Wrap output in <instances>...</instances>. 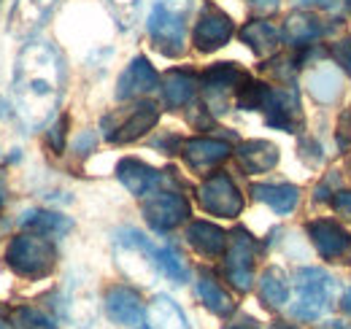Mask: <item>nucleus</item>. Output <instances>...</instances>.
I'll list each match as a JSON object with an SVG mask.
<instances>
[{
	"instance_id": "42",
	"label": "nucleus",
	"mask_w": 351,
	"mask_h": 329,
	"mask_svg": "<svg viewBox=\"0 0 351 329\" xmlns=\"http://www.w3.org/2000/svg\"><path fill=\"white\" fill-rule=\"evenodd\" d=\"M141 329H149V327H141Z\"/></svg>"
},
{
	"instance_id": "20",
	"label": "nucleus",
	"mask_w": 351,
	"mask_h": 329,
	"mask_svg": "<svg viewBox=\"0 0 351 329\" xmlns=\"http://www.w3.org/2000/svg\"><path fill=\"white\" fill-rule=\"evenodd\" d=\"M195 89H197V79L192 73H186V71H171L162 79V95H165V103L171 108L186 106L192 100Z\"/></svg>"
},
{
	"instance_id": "7",
	"label": "nucleus",
	"mask_w": 351,
	"mask_h": 329,
	"mask_svg": "<svg viewBox=\"0 0 351 329\" xmlns=\"http://www.w3.org/2000/svg\"><path fill=\"white\" fill-rule=\"evenodd\" d=\"M143 216L157 232H165L178 227L189 216V203L178 192H154L143 203Z\"/></svg>"
},
{
	"instance_id": "15",
	"label": "nucleus",
	"mask_w": 351,
	"mask_h": 329,
	"mask_svg": "<svg viewBox=\"0 0 351 329\" xmlns=\"http://www.w3.org/2000/svg\"><path fill=\"white\" fill-rule=\"evenodd\" d=\"M160 119V108L154 103H141L132 108V114L119 124L114 132H108V141L114 143H130L135 138H141L143 132H149Z\"/></svg>"
},
{
	"instance_id": "16",
	"label": "nucleus",
	"mask_w": 351,
	"mask_h": 329,
	"mask_svg": "<svg viewBox=\"0 0 351 329\" xmlns=\"http://www.w3.org/2000/svg\"><path fill=\"white\" fill-rule=\"evenodd\" d=\"M227 238L224 230H219L217 224H208V221H192L186 227V241L189 246L195 248L197 254L203 256H219L227 248Z\"/></svg>"
},
{
	"instance_id": "2",
	"label": "nucleus",
	"mask_w": 351,
	"mask_h": 329,
	"mask_svg": "<svg viewBox=\"0 0 351 329\" xmlns=\"http://www.w3.org/2000/svg\"><path fill=\"white\" fill-rule=\"evenodd\" d=\"M295 287H298L295 305H292L295 319L316 321L330 310L332 297H335V278L330 273L316 270V267H303L295 276Z\"/></svg>"
},
{
	"instance_id": "10",
	"label": "nucleus",
	"mask_w": 351,
	"mask_h": 329,
	"mask_svg": "<svg viewBox=\"0 0 351 329\" xmlns=\"http://www.w3.org/2000/svg\"><path fill=\"white\" fill-rule=\"evenodd\" d=\"M157 86H160V76L152 68V62L146 57H135L128 65V71L119 76L117 97L119 100H130V97H138V95H146V92L157 89Z\"/></svg>"
},
{
	"instance_id": "9",
	"label": "nucleus",
	"mask_w": 351,
	"mask_h": 329,
	"mask_svg": "<svg viewBox=\"0 0 351 329\" xmlns=\"http://www.w3.org/2000/svg\"><path fill=\"white\" fill-rule=\"evenodd\" d=\"M57 0H16L8 16V33L14 38H25L33 30H38L51 14Z\"/></svg>"
},
{
	"instance_id": "14",
	"label": "nucleus",
	"mask_w": 351,
	"mask_h": 329,
	"mask_svg": "<svg viewBox=\"0 0 351 329\" xmlns=\"http://www.w3.org/2000/svg\"><path fill=\"white\" fill-rule=\"evenodd\" d=\"M117 175L125 184V189L130 195H135V197H146L160 184V173L154 167H149L141 160H132V157H128V160H122V162L117 164Z\"/></svg>"
},
{
	"instance_id": "13",
	"label": "nucleus",
	"mask_w": 351,
	"mask_h": 329,
	"mask_svg": "<svg viewBox=\"0 0 351 329\" xmlns=\"http://www.w3.org/2000/svg\"><path fill=\"white\" fill-rule=\"evenodd\" d=\"M181 151H184V160L192 164L195 170H208V167H217L221 160L230 157V146L214 141V138H192V141H184L181 143Z\"/></svg>"
},
{
	"instance_id": "8",
	"label": "nucleus",
	"mask_w": 351,
	"mask_h": 329,
	"mask_svg": "<svg viewBox=\"0 0 351 329\" xmlns=\"http://www.w3.org/2000/svg\"><path fill=\"white\" fill-rule=\"evenodd\" d=\"M230 38H232L230 16L224 11H219L217 5H206L200 19H197V27H195V46L200 51H217Z\"/></svg>"
},
{
	"instance_id": "27",
	"label": "nucleus",
	"mask_w": 351,
	"mask_h": 329,
	"mask_svg": "<svg viewBox=\"0 0 351 329\" xmlns=\"http://www.w3.org/2000/svg\"><path fill=\"white\" fill-rule=\"evenodd\" d=\"M11 324H14V329H57L49 316H44L36 308H27V305L11 310Z\"/></svg>"
},
{
	"instance_id": "25",
	"label": "nucleus",
	"mask_w": 351,
	"mask_h": 329,
	"mask_svg": "<svg viewBox=\"0 0 351 329\" xmlns=\"http://www.w3.org/2000/svg\"><path fill=\"white\" fill-rule=\"evenodd\" d=\"M308 89L316 100L322 103H330L341 95V76L335 68H316L311 76H308Z\"/></svg>"
},
{
	"instance_id": "21",
	"label": "nucleus",
	"mask_w": 351,
	"mask_h": 329,
	"mask_svg": "<svg viewBox=\"0 0 351 329\" xmlns=\"http://www.w3.org/2000/svg\"><path fill=\"white\" fill-rule=\"evenodd\" d=\"M149 324L152 329H189L181 308L165 294L154 297V302L149 305Z\"/></svg>"
},
{
	"instance_id": "3",
	"label": "nucleus",
	"mask_w": 351,
	"mask_h": 329,
	"mask_svg": "<svg viewBox=\"0 0 351 329\" xmlns=\"http://www.w3.org/2000/svg\"><path fill=\"white\" fill-rule=\"evenodd\" d=\"M54 246L41 232H25L11 241L5 251V262L14 273L25 278H44L54 267Z\"/></svg>"
},
{
	"instance_id": "40",
	"label": "nucleus",
	"mask_w": 351,
	"mask_h": 329,
	"mask_svg": "<svg viewBox=\"0 0 351 329\" xmlns=\"http://www.w3.org/2000/svg\"><path fill=\"white\" fill-rule=\"evenodd\" d=\"M343 308H346V313L351 316V289L346 291V297H343Z\"/></svg>"
},
{
	"instance_id": "1",
	"label": "nucleus",
	"mask_w": 351,
	"mask_h": 329,
	"mask_svg": "<svg viewBox=\"0 0 351 329\" xmlns=\"http://www.w3.org/2000/svg\"><path fill=\"white\" fill-rule=\"evenodd\" d=\"M62 60L46 41H33L22 49L14 65V103L27 127H41L54 114L62 95Z\"/></svg>"
},
{
	"instance_id": "11",
	"label": "nucleus",
	"mask_w": 351,
	"mask_h": 329,
	"mask_svg": "<svg viewBox=\"0 0 351 329\" xmlns=\"http://www.w3.org/2000/svg\"><path fill=\"white\" fill-rule=\"evenodd\" d=\"M308 235H311L313 246L319 248V254H322L324 259H335V256L346 254L351 248L349 232H346L343 227H338L335 221H327V219L311 221V224H308Z\"/></svg>"
},
{
	"instance_id": "26",
	"label": "nucleus",
	"mask_w": 351,
	"mask_h": 329,
	"mask_svg": "<svg viewBox=\"0 0 351 329\" xmlns=\"http://www.w3.org/2000/svg\"><path fill=\"white\" fill-rule=\"evenodd\" d=\"M260 297H263L265 305H270V308H281L289 300L287 278H284V273L278 267H270V270L263 273V278H260Z\"/></svg>"
},
{
	"instance_id": "6",
	"label": "nucleus",
	"mask_w": 351,
	"mask_h": 329,
	"mask_svg": "<svg viewBox=\"0 0 351 329\" xmlns=\"http://www.w3.org/2000/svg\"><path fill=\"white\" fill-rule=\"evenodd\" d=\"M197 200L208 213L224 216V219H232L243 210V197H241L238 186L224 173H214L211 178L203 181V186L197 189Z\"/></svg>"
},
{
	"instance_id": "30",
	"label": "nucleus",
	"mask_w": 351,
	"mask_h": 329,
	"mask_svg": "<svg viewBox=\"0 0 351 329\" xmlns=\"http://www.w3.org/2000/svg\"><path fill=\"white\" fill-rule=\"evenodd\" d=\"M138 3H141V0H111V8L117 11V16H119V22H122L125 27L132 25V19H135V14H138Z\"/></svg>"
},
{
	"instance_id": "5",
	"label": "nucleus",
	"mask_w": 351,
	"mask_h": 329,
	"mask_svg": "<svg viewBox=\"0 0 351 329\" xmlns=\"http://www.w3.org/2000/svg\"><path fill=\"white\" fill-rule=\"evenodd\" d=\"M149 36L162 54L178 57L184 51V14L173 11L168 3H157L149 14Z\"/></svg>"
},
{
	"instance_id": "37",
	"label": "nucleus",
	"mask_w": 351,
	"mask_h": 329,
	"mask_svg": "<svg viewBox=\"0 0 351 329\" xmlns=\"http://www.w3.org/2000/svg\"><path fill=\"white\" fill-rule=\"evenodd\" d=\"M252 3H254L257 8H270V11L276 8V0H252Z\"/></svg>"
},
{
	"instance_id": "19",
	"label": "nucleus",
	"mask_w": 351,
	"mask_h": 329,
	"mask_svg": "<svg viewBox=\"0 0 351 329\" xmlns=\"http://www.w3.org/2000/svg\"><path fill=\"white\" fill-rule=\"evenodd\" d=\"M252 195L265 203V206H270L276 213H289L292 208L298 206V186H292V184H254L252 186Z\"/></svg>"
},
{
	"instance_id": "36",
	"label": "nucleus",
	"mask_w": 351,
	"mask_h": 329,
	"mask_svg": "<svg viewBox=\"0 0 351 329\" xmlns=\"http://www.w3.org/2000/svg\"><path fill=\"white\" fill-rule=\"evenodd\" d=\"M319 329H351V324H346V321H327V324H322Z\"/></svg>"
},
{
	"instance_id": "28",
	"label": "nucleus",
	"mask_w": 351,
	"mask_h": 329,
	"mask_svg": "<svg viewBox=\"0 0 351 329\" xmlns=\"http://www.w3.org/2000/svg\"><path fill=\"white\" fill-rule=\"evenodd\" d=\"M319 36V25L311 19V16H292L287 22V38L292 46H303V43H311Z\"/></svg>"
},
{
	"instance_id": "31",
	"label": "nucleus",
	"mask_w": 351,
	"mask_h": 329,
	"mask_svg": "<svg viewBox=\"0 0 351 329\" xmlns=\"http://www.w3.org/2000/svg\"><path fill=\"white\" fill-rule=\"evenodd\" d=\"M65 127H68V117H62L49 132V143L54 146V151H62V146H65Z\"/></svg>"
},
{
	"instance_id": "32",
	"label": "nucleus",
	"mask_w": 351,
	"mask_h": 329,
	"mask_svg": "<svg viewBox=\"0 0 351 329\" xmlns=\"http://www.w3.org/2000/svg\"><path fill=\"white\" fill-rule=\"evenodd\" d=\"M335 57H338V62L346 68L351 73V41H343L338 43V49H335Z\"/></svg>"
},
{
	"instance_id": "38",
	"label": "nucleus",
	"mask_w": 351,
	"mask_h": 329,
	"mask_svg": "<svg viewBox=\"0 0 351 329\" xmlns=\"http://www.w3.org/2000/svg\"><path fill=\"white\" fill-rule=\"evenodd\" d=\"M303 3H319V5H324V8H332V5H335V0H303Z\"/></svg>"
},
{
	"instance_id": "34",
	"label": "nucleus",
	"mask_w": 351,
	"mask_h": 329,
	"mask_svg": "<svg viewBox=\"0 0 351 329\" xmlns=\"http://www.w3.org/2000/svg\"><path fill=\"white\" fill-rule=\"evenodd\" d=\"M224 329H257V324L252 321V319H243V321H238V324H230V327Z\"/></svg>"
},
{
	"instance_id": "23",
	"label": "nucleus",
	"mask_w": 351,
	"mask_h": 329,
	"mask_svg": "<svg viewBox=\"0 0 351 329\" xmlns=\"http://www.w3.org/2000/svg\"><path fill=\"white\" fill-rule=\"evenodd\" d=\"M241 38L254 49V54L265 57V54L276 51V46H278V30H276L270 22H249V25L243 27Z\"/></svg>"
},
{
	"instance_id": "4",
	"label": "nucleus",
	"mask_w": 351,
	"mask_h": 329,
	"mask_svg": "<svg viewBox=\"0 0 351 329\" xmlns=\"http://www.w3.org/2000/svg\"><path fill=\"white\" fill-rule=\"evenodd\" d=\"M227 281L238 291L252 289V273H254V238L238 227L227 238V259H224Z\"/></svg>"
},
{
	"instance_id": "17",
	"label": "nucleus",
	"mask_w": 351,
	"mask_h": 329,
	"mask_svg": "<svg viewBox=\"0 0 351 329\" xmlns=\"http://www.w3.org/2000/svg\"><path fill=\"white\" fill-rule=\"evenodd\" d=\"M246 82H249L246 73L238 71L232 62H219V65H214V68L203 76V84H206V92H208L211 103H214L217 97H224L230 89H235V95H238V89Z\"/></svg>"
},
{
	"instance_id": "22",
	"label": "nucleus",
	"mask_w": 351,
	"mask_h": 329,
	"mask_svg": "<svg viewBox=\"0 0 351 329\" xmlns=\"http://www.w3.org/2000/svg\"><path fill=\"white\" fill-rule=\"evenodd\" d=\"M197 294H200L203 305H206L211 313H217V316H230L232 308H235L232 300H230V294H227V291L214 281V276H208V273H200Z\"/></svg>"
},
{
	"instance_id": "39",
	"label": "nucleus",
	"mask_w": 351,
	"mask_h": 329,
	"mask_svg": "<svg viewBox=\"0 0 351 329\" xmlns=\"http://www.w3.org/2000/svg\"><path fill=\"white\" fill-rule=\"evenodd\" d=\"M0 329H8V316L3 310V305H0Z\"/></svg>"
},
{
	"instance_id": "41",
	"label": "nucleus",
	"mask_w": 351,
	"mask_h": 329,
	"mask_svg": "<svg viewBox=\"0 0 351 329\" xmlns=\"http://www.w3.org/2000/svg\"><path fill=\"white\" fill-rule=\"evenodd\" d=\"M273 329H295V327H287V324H276Z\"/></svg>"
},
{
	"instance_id": "18",
	"label": "nucleus",
	"mask_w": 351,
	"mask_h": 329,
	"mask_svg": "<svg viewBox=\"0 0 351 329\" xmlns=\"http://www.w3.org/2000/svg\"><path fill=\"white\" fill-rule=\"evenodd\" d=\"M238 160L249 173H267L278 162V149L267 141H246L238 146Z\"/></svg>"
},
{
	"instance_id": "33",
	"label": "nucleus",
	"mask_w": 351,
	"mask_h": 329,
	"mask_svg": "<svg viewBox=\"0 0 351 329\" xmlns=\"http://www.w3.org/2000/svg\"><path fill=\"white\" fill-rule=\"evenodd\" d=\"M335 210L341 213V216H349L351 219V192H338V197H335Z\"/></svg>"
},
{
	"instance_id": "35",
	"label": "nucleus",
	"mask_w": 351,
	"mask_h": 329,
	"mask_svg": "<svg viewBox=\"0 0 351 329\" xmlns=\"http://www.w3.org/2000/svg\"><path fill=\"white\" fill-rule=\"evenodd\" d=\"M89 143H95V135H92V132H87V135H82V138L76 141V149H87Z\"/></svg>"
},
{
	"instance_id": "29",
	"label": "nucleus",
	"mask_w": 351,
	"mask_h": 329,
	"mask_svg": "<svg viewBox=\"0 0 351 329\" xmlns=\"http://www.w3.org/2000/svg\"><path fill=\"white\" fill-rule=\"evenodd\" d=\"M157 267H160V273H165L176 284L186 281V267H184V262L176 256V251H171V248H157Z\"/></svg>"
},
{
	"instance_id": "12",
	"label": "nucleus",
	"mask_w": 351,
	"mask_h": 329,
	"mask_svg": "<svg viewBox=\"0 0 351 329\" xmlns=\"http://www.w3.org/2000/svg\"><path fill=\"white\" fill-rule=\"evenodd\" d=\"M106 310L108 316L117 321V324H138L141 316H143V308H141V297L138 291L130 287H111L106 291Z\"/></svg>"
},
{
	"instance_id": "24",
	"label": "nucleus",
	"mask_w": 351,
	"mask_h": 329,
	"mask_svg": "<svg viewBox=\"0 0 351 329\" xmlns=\"http://www.w3.org/2000/svg\"><path fill=\"white\" fill-rule=\"evenodd\" d=\"M22 224L25 227H30L33 232H41V235H65L73 224L65 219V216H60V213H49V210H27L25 213V219H22Z\"/></svg>"
}]
</instances>
